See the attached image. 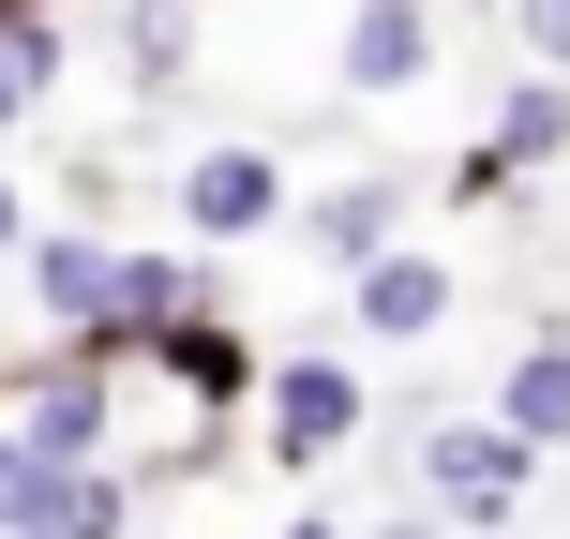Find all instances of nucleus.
<instances>
[{
	"label": "nucleus",
	"instance_id": "1",
	"mask_svg": "<svg viewBox=\"0 0 570 539\" xmlns=\"http://www.w3.org/2000/svg\"><path fill=\"white\" fill-rule=\"evenodd\" d=\"M525 480H541V450H525L511 420H435V435H421V495H435L465 539L511 525V510H525Z\"/></svg>",
	"mask_w": 570,
	"mask_h": 539
},
{
	"label": "nucleus",
	"instance_id": "2",
	"mask_svg": "<svg viewBox=\"0 0 570 539\" xmlns=\"http://www.w3.org/2000/svg\"><path fill=\"white\" fill-rule=\"evenodd\" d=\"M451 256H421V240H391L375 270H345V315H361V345H435L451 330Z\"/></svg>",
	"mask_w": 570,
	"mask_h": 539
},
{
	"label": "nucleus",
	"instance_id": "3",
	"mask_svg": "<svg viewBox=\"0 0 570 539\" xmlns=\"http://www.w3.org/2000/svg\"><path fill=\"white\" fill-rule=\"evenodd\" d=\"M361 435V375L345 360H285L271 375V465H331Z\"/></svg>",
	"mask_w": 570,
	"mask_h": 539
},
{
	"label": "nucleus",
	"instance_id": "4",
	"mask_svg": "<svg viewBox=\"0 0 570 539\" xmlns=\"http://www.w3.org/2000/svg\"><path fill=\"white\" fill-rule=\"evenodd\" d=\"M331 76L345 90H421L435 76V0H361L345 46H331Z\"/></svg>",
	"mask_w": 570,
	"mask_h": 539
},
{
	"label": "nucleus",
	"instance_id": "5",
	"mask_svg": "<svg viewBox=\"0 0 570 539\" xmlns=\"http://www.w3.org/2000/svg\"><path fill=\"white\" fill-rule=\"evenodd\" d=\"M180 210H196L210 240H256V226H285V166L271 150H196V166H180Z\"/></svg>",
	"mask_w": 570,
	"mask_h": 539
},
{
	"label": "nucleus",
	"instance_id": "6",
	"mask_svg": "<svg viewBox=\"0 0 570 539\" xmlns=\"http://www.w3.org/2000/svg\"><path fill=\"white\" fill-rule=\"evenodd\" d=\"M495 420H511L525 450H570V330H541L511 375H495Z\"/></svg>",
	"mask_w": 570,
	"mask_h": 539
},
{
	"label": "nucleus",
	"instance_id": "7",
	"mask_svg": "<svg viewBox=\"0 0 570 539\" xmlns=\"http://www.w3.org/2000/svg\"><path fill=\"white\" fill-rule=\"evenodd\" d=\"M16 539H120V480H90V465H30Z\"/></svg>",
	"mask_w": 570,
	"mask_h": 539
},
{
	"label": "nucleus",
	"instance_id": "8",
	"mask_svg": "<svg viewBox=\"0 0 570 539\" xmlns=\"http://www.w3.org/2000/svg\"><path fill=\"white\" fill-rule=\"evenodd\" d=\"M30 390H46V405H30V465H76L90 435H106V375H90V360H46Z\"/></svg>",
	"mask_w": 570,
	"mask_h": 539
},
{
	"label": "nucleus",
	"instance_id": "9",
	"mask_svg": "<svg viewBox=\"0 0 570 539\" xmlns=\"http://www.w3.org/2000/svg\"><path fill=\"white\" fill-rule=\"evenodd\" d=\"M391 210H405V180H345V196H315V256H331V270H375V256H391Z\"/></svg>",
	"mask_w": 570,
	"mask_h": 539
},
{
	"label": "nucleus",
	"instance_id": "10",
	"mask_svg": "<svg viewBox=\"0 0 570 539\" xmlns=\"http://www.w3.org/2000/svg\"><path fill=\"white\" fill-rule=\"evenodd\" d=\"M481 150H495L511 180H525V166H556V150H570V76H525L511 106H495V136H481Z\"/></svg>",
	"mask_w": 570,
	"mask_h": 539
},
{
	"label": "nucleus",
	"instance_id": "11",
	"mask_svg": "<svg viewBox=\"0 0 570 539\" xmlns=\"http://www.w3.org/2000/svg\"><path fill=\"white\" fill-rule=\"evenodd\" d=\"M511 46L541 60V76H570V0H511Z\"/></svg>",
	"mask_w": 570,
	"mask_h": 539
},
{
	"label": "nucleus",
	"instance_id": "12",
	"mask_svg": "<svg viewBox=\"0 0 570 539\" xmlns=\"http://www.w3.org/2000/svg\"><path fill=\"white\" fill-rule=\"evenodd\" d=\"M361 539H465L451 510H391V525H361Z\"/></svg>",
	"mask_w": 570,
	"mask_h": 539
},
{
	"label": "nucleus",
	"instance_id": "13",
	"mask_svg": "<svg viewBox=\"0 0 570 539\" xmlns=\"http://www.w3.org/2000/svg\"><path fill=\"white\" fill-rule=\"evenodd\" d=\"M16 495H30V450H0V525H16Z\"/></svg>",
	"mask_w": 570,
	"mask_h": 539
},
{
	"label": "nucleus",
	"instance_id": "14",
	"mask_svg": "<svg viewBox=\"0 0 570 539\" xmlns=\"http://www.w3.org/2000/svg\"><path fill=\"white\" fill-rule=\"evenodd\" d=\"M271 539H345V525H315V510H301V525H271Z\"/></svg>",
	"mask_w": 570,
	"mask_h": 539
},
{
	"label": "nucleus",
	"instance_id": "15",
	"mask_svg": "<svg viewBox=\"0 0 570 539\" xmlns=\"http://www.w3.org/2000/svg\"><path fill=\"white\" fill-rule=\"evenodd\" d=\"M0 240H16V180H0Z\"/></svg>",
	"mask_w": 570,
	"mask_h": 539
},
{
	"label": "nucleus",
	"instance_id": "16",
	"mask_svg": "<svg viewBox=\"0 0 570 539\" xmlns=\"http://www.w3.org/2000/svg\"><path fill=\"white\" fill-rule=\"evenodd\" d=\"M481 539H511V525H481Z\"/></svg>",
	"mask_w": 570,
	"mask_h": 539
}]
</instances>
